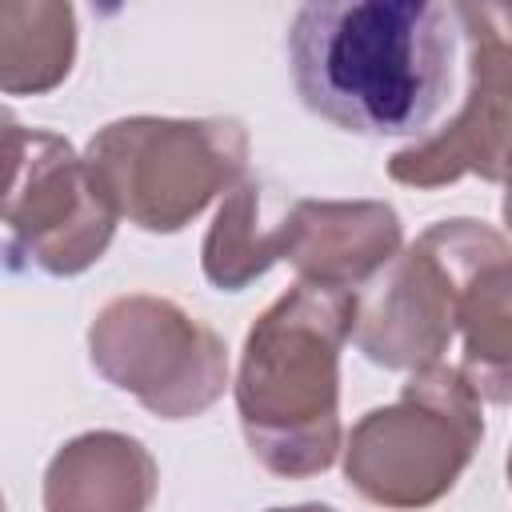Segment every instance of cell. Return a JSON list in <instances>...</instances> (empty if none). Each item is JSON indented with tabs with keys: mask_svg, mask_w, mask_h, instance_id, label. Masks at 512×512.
I'll use <instances>...</instances> for the list:
<instances>
[{
	"mask_svg": "<svg viewBox=\"0 0 512 512\" xmlns=\"http://www.w3.org/2000/svg\"><path fill=\"white\" fill-rule=\"evenodd\" d=\"M88 360L160 420L204 416L228 388L224 336L152 292L116 296L92 316Z\"/></svg>",
	"mask_w": 512,
	"mask_h": 512,
	"instance_id": "obj_6",
	"label": "cell"
},
{
	"mask_svg": "<svg viewBox=\"0 0 512 512\" xmlns=\"http://www.w3.org/2000/svg\"><path fill=\"white\" fill-rule=\"evenodd\" d=\"M464 48V104L436 132L388 156L404 188H448L464 176L512 184V0H456Z\"/></svg>",
	"mask_w": 512,
	"mask_h": 512,
	"instance_id": "obj_7",
	"label": "cell"
},
{
	"mask_svg": "<svg viewBox=\"0 0 512 512\" xmlns=\"http://www.w3.org/2000/svg\"><path fill=\"white\" fill-rule=\"evenodd\" d=\"M356 328V292L296 280L248 328L236 368V416L256 464L308 480L344 452L340 352Z\"/></svg>",
	"mask_w": 512,
	"mask_h": 512,
	"instance_id": "obj_2",
	"label": "cell"
},
{
	"mask_svg": "<svg viewBox=\"0 0 512 512\" xmlns=\"http://www.w3.org/2000/svg\"><path fill=\"white\" fill-rule=\"evenodd\" d=\"M456 280L460 376L468 388L512 408V244L492 224L456 216L424 228Z\"/></svg>",
	"mask_w": 512,
	"mask_h": 512,
	"instance_id": "obj_8",
	"label": "cell"
},
{
	"mask_svg": "<svg viewBox=\"0 0 512 512\" xmlns=\"http://www.w3.org/2000/svg\"><path fill=\"white\" fill-rule=\"evenodd\" d=\"M264 512H336L332 504H288V508H264Z\"/></svg>",
	"mask_w": 512,
	"mask_h": 512,
	"instance_id": "obj_14",
	"label": "cell"
},
{
	"mask_svg": "<svg viewBox=\"0 0 512 512\" xmlns=\"http://www.w3.org/2000/svg\"><path fill=\"white\" fill-rule=\"evenodd\" d=\"M268 192L260 180H240L216 208L204 244H200V272L220 292H244L256 284L272 264L284 260V208L276 220L264 216Z\"/></svg>",
	"mask_w": 512,
	"mask_h": 512,
	"instance_id": "obj_13",
	"label": "cell"
},
{
	"mask_svg": "<svg viewBox=\"0 0 512 512\" xmlns=\"http://www.w3.org/2000/svg\"><path fill=\"white\" fill-rule=\"evenodd\" d=\"M484 440L480 396L460 368L432 364L404 380L392 404L368 408L344 440V480L392 512L440 504Z\"/></svg>",
	"mask_w": 512,
	"mask_h": 512,
	"instance_id": "obj_4",
	"label": "cell"
},
{
	"mask_svg": "<svg viewBox=\"0 0 512 512\" xmlns=\"http://www.w3.org/2000/svg\"><path fill=\"white\" fill-rule=\"evenodd\" d=\"M8 192H4V260L8 272L80 276L116 236V208L96 188L88 160L56 132L24 128L8 116Z\"/></svg>",
	"mask_w": 512,
	"mask_h": 512,
	"instance_id": "obj_5",
	"label": "cell"
},
{
	"mask_svg": "<svg viewBox=\"0 0 512 512\" xmlns=\"http://www.w3.org/2000/svg\"><path fill=\"white\" fill-rule=\"evenodd\" d=\"M284 260L300 280L360 292L404 248L400 212L388 200H312L284 204Z\"/></svg>",
	"mask_w": 512,
	"mask_h": 512,
	"instance_id": "obj_10",
	"label": "cell"
},
{
	"mask_svg": "<svg viewBox=\"0 0 512 512\" xmlns=\"http://www.w3.org/2000/svg\"><path fill=\"white\" fill-rule=\"evenodd\" d=\"M248 148L236 116H120L92 132L84 160L116 216L172 236L244 180Z\"/></svg>",
	"mask_w": 512,
	"mask_h": 512,
	"instance_id": "obj_3",
	"label": "cell"
},
{
	"mask_svg": "<svg viewBox=\"0 0 512 512\" xmlns=\"http://www.w3.org/2000/svg\"><path fill=\"white\" fill-rule=\"evenodd\" d=\"M504 472H508V488H512V448H508V460H504Z\"/></svg>",
	"mask_w": 512,
	"mask_h": 512,
	"instance_id": "obj_16",
	"label": "cell"
},
{
	"mask_svg": "<svg viewBox=\"0 0 512 512\" xmlns=\"http://www.w3.org/2000/svg\"><path fill=\"white\" fill-rule=\"evenodd\" d=\"M500 216H504V228L512 232V184H504V200H500Z\"/></svg>",
	"mask_w": 512,
	"mask_h": 512,
	"instance_id": "obj_15",
	"label": "cell"
},
{
	"mask_svg": "<svg viewBox=\"0 0 512 512\" xmlns=\"http://www.w3.org/2000/svg\"><path fill=\"white\" fill-rule=\"evenodd\" d=\"M156 488V456L128 432L96 428L52 452L40 500L44 512H148Z\"/></svg>",
	"mask_w": 512,
	"mask_h": 512,
	"instance_id": "obj_11",
	"label": "cell"
},
{
	"mask_svg": "<svg viewBox=\"0 0 512 512\" xmlns=\"http://www.w3.org/2000/svg\"><path fill=\"white\" fill-rule=\"evenodd\" d=\"M76 64V8L60 0L0 4V92L44 96Z\"/></svg>",
	"mask_w": 512,
	"mask_h": 512,
	"instance_id": "obj_12",
	"label": "cell"
},
{
	"mask_svg": "<svg viewBox=\"0 0 512 512\" xmlns=\"http://www.w3.org/2000/svg\"><path fill=\"white\" fill-rule=\"evenodd\" d=\"M456 336V280L440 248L420 232L400 256L356 292L352 340L364 360L388 372L444 364Z\"/></svg>",
	"mask_w": 512,
	"mask_h": 512,
	"instance_id": "obj_9",
	"label": "cell"
},
{
	"mask_svg": "<svg viewBox=\"0 0 512 512\" xmlns=\"http://www.w3.org/2000/svg\"><path fill=\"white\" fill-rule=\"evenodd\" d=\"M460 24L436 0H316L288 24L300 104L352 136H424L452 96Z\"/></svg>",
	"mask_w": 512,
	"mask_h": 512,
	"instance_id": "obj_1",
	"label": "cell"
}]
</instances>
